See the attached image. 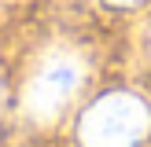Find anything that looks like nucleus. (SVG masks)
Listing matches in <instances>:
<instances>
[{"mask_svg":"<svg viewBox=\"0 0 151 147\" xmlns=\"http://www.w3.org/2000/svg\"><path fill=\"white\" fill-rule=\"evenodd\" d=\"M151 114L144 99L133 92H111L96 99L81 118V143L85 147H140L147 136Z\"/></svg>","mask_w":151,"mask_h":147,"instance_id":"1","label":"nucleus"},{"mask_svg":"<svg viewBox=\"0 0 151 147\" xmlns=\"http://www.w3.org/2000/svg\"><path fill=\"white\" fill-rule=\"evenodd\" d=\"M85 81V63L70 51H52L26 85V114L33 121H55Z\"/></svg>","mask_w":151,"mask_h":147,"instance_id":"2","label":"nucleus"},{"mask_svg":"<svg viewBox=\"0 0 151 147\" xmlns=\"http://www.w3.org/2000/svg\"><path fill=\"white\" fill-rule=\"evenodd\" d=\"M114 4H133V0H114Z\"/></svg>","mask_w":151,"mask_h":147,"instance_id":"3","label":"nucleus"}]
</instances>
